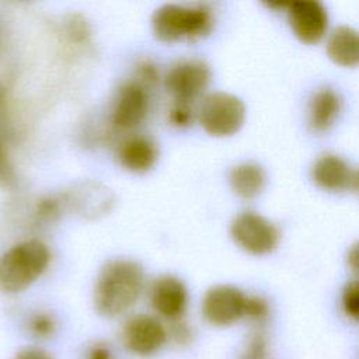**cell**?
<instances>
[{
    "label": "cell",
    "instance_id": "cell-9",
    "mask_svg": "<svg viewBox=\"0 0 359 359\" xmlns=\"http://www.w3.org/2000/svg\"><path fill=\"white\" fill-rule=\"evenodd\" d=\"M149 302L153 310L168 321L181 320L189 304L187 285L175 275L156 278L149 290Z\"/></svg>",
    "mask_w": 359,
    "mask_h": 359
},
{
    "label": "cell",
    "instance_id": "cell-18",
    "mask_svg": "<svg viewBox=\"0 0 359 359\" xmlns=\"http://www.w3.org/2000/svg\"><path fill=\"white\" fill-rule=\"evenodd\" d=\"M195 119V112L192 108V102L185 101H174L168 111V121L172 126L177 128H188L192 125Z\"/></svg>",
    "mask_w": 359,
    "mask_h": 359
},
{
    "label": "cell",
    "instance_id": "cell-13",
    "mask_svg": "<svg viewBox=\"0 0 359 359\" xmlns=\"http://www.w3.org/2000/svg\"><path fill=\"white\" fill-rule=\"evenodd\" d=\"M311 174L314 182L327 191H342L356 181L349 164L335 154L320 157L314 163Z\"/></svg>",
    "mask_w": 359,
    "mask_h": 359
},
{
    "label": "cell",
    "instance_id": "cell-17",
    "mask_svg": "<svg viewBox=\"0 0 359 359\" xmlns=\"http://www.w3.org/2000/svg\"><path fill=\"white\" fill-rule=\"evenodd\" d=\"M56 318L48 311H35L27 318L28 332L38 339H48L56 332Z\"/></svg>",
    "mask_w": 359,
    "mask_h": 359
},
{
    "label": "cell",
    "instance_id": "cell-30",
    "mask_svg": "<svg viewBox=\"0 0 359 359\" xmlns=\"http://www.w3.org/2000/svg\"><path fill=\"white\" fill-rule=\"evenodd\" d=\"M356 184H358V187H359V175L356 177Z\"/></svg>",
    "mask_w": 359,
    "mask_h": 359
},
{
    "label": "cell",
    "instance_id": "cell-1",
    "mask_svg": "<svg viewBox=\"0 0 359 359\" xmlns=\"http://www.w3.org/2000/svg\"><path fill=\"white\" fill-rule=\"evenodd\" d=\"M144 289L143 266L129 258H112L102 264L97 275L93 304L105 318H116L132 309Z\"/></svg>",
    "mask_w": 359,
    "mask_h": 359
},
{
    "label": "cell",
    "instance_id": "cell-25",
    "mask_svg": "<svg viewBox=\"0 0 359 359\" xmlns=\"http://www.w3.org/2000/svg\"><path fill=\"white\" fill-rule=\"evenodd\" d=\"M140 84H154L158 81V70L151 62H142L137 67Z\"/></svg>",
    "mask_w": 359,
    "mask_h": 359
},
{
    "label": "cell",
    "instance_id": "cell-14",
    "mask_svg": "<svg viewBox=\"0 0 359 359\" xmlns=\"http://www.w3.org/2000/svg\"><path fill=\"white\" fill-rule=\"evenodd\" d=\"M327 53L339 66L359 65V31L341 25L332 31L327 42Z\"/></svg>",
    "mask_w": 359,
    "mask_h": 359
},
{
    "label": "cell",
    "instance_id": "cell-15",
    "mask_svg": "<svg viewBox=\"0 0 359 359\" xmlns=\"http://www.w3.org/2000/svg\"><path fill=\"white\" fill-rule=\"evenodd\" d=\"M339 109H341V101L338 94L334 90L331 88L318 90L313 95L309 107L310 126L317 132H323L328 129L337 119Z\"/></svg>",
    "mask_w": 359,
    "mask_h": 359
},
{
    "label": "cell",
    "instance_id": "cell-22",
    "mask_svg": "<svg viewBox=\"0 0 359 359\" xmlns=\"http://www.w3.org/2000/svg\"><path fill=\"white\" fill-rule=\"evenodd\" d=\"M268 314V304L262 297L248 296L245 302V314L244 317L252 320H262Z\"/></svg>",
    "mask_w": 359,
    "mask_h": 359
},
{
    "label": "cell",
    "instance_id": "cell-26",
    "mask_svg": "<svg viewBox=\"0 0 359 359\" xmlns=\"http://www.w3.org/2000/svg\"><path fill=\"white\" fill-rule=\"evenodd\" d=\"M13 181V167L7 157L6 149L0 142V187H6Z\"/></svg>",
    "mask_w": 359,
    "mask_h": 359
},
{
    "label": "cell",
    "instance_id": "cell-7",
    "mask_svg": "<svg viewBox=\"0 0 359 359\" xmlns=\"http://www.w3.org/2000/svg\"><path fill=\"white\" fill-rule=\"evenodd\" d=\"M210 77V67L203 60H182L168 70L164 79V87L172 95L174 101L192 102L208 88Z\"/></svg>",
    "mask_w": 359,
    "mask_h": 359
},
{
    "label": "cell",
    "instance_id": "cell-20",
    "mask_svg": "<svg viewBox=\"0 0 359 359\" xmlns=\"http://www.w3.org/2000/svg\"><path fill=\"white\" fill-rule=\"evenodd\" d=\"M66 34L70 41L86 42L91 34L90 24L80 14L70 15L66 21Z\"/></svg>",
    "mask_w": 359,
    "mask_h": 359
},
{
    "label": "cell",
    "instance_id": "cell-3",
    "mask_svg": "<svg viewBox=\"0 0 359 359\" xmlns=\"http://www.w3.org/2000/svg\"><path fill=\"white\" fill-rule=\"evenodd\" d=\"M213 17L208 7L165 3L151 15V31L156 39L165 43L181 39H198L210 32Z\"/></svg>",
    "mask_w": 359,
    "mask_h": 359
},
{
    "label": "cell",
    "instance_id": "cell-23",
    "mask_svg": "<svg viewBox=\"0 0 359 359\" xmlns=\"http://www.w3.org/2000/svg\"><path fill=\"white\" fill-rule=\"evenodd\" d=\"M59 210H60V205L57 203L56 199L45 198L39 202L36 213L43 220H53L55 217L59 216Z\"/></svg>",
    "mask_w": 359,
    "mask_h": 359
},
{
    "label": "cell",
    "instance_id": "cell-16",
    "mask_svg": "<svg viewBox=\"0 0 359 359\" xmlns=\"http://www.w3.org/2000/svg\"><path fill=\"white\" fill-rule=\"evenodd\" d=\"M231 189L243 199H252L265 187V172L255 163H241L229 174Z\"/></svg>",
    "mask_w": 359,
    "mask_h": 359
},
{
    "label": "cell",
    "instance_id": "cell-11",
    "mask_svg": "<svg viewBox=\"0 0 359 359\" xmlns=\"http://www.w3.org/2000/svg\"><path fill=\"white\" fill-rule=\"evenodd\" d=\"M287 8L290 27L300 41L316 43L325 35L328 28V14L320 1L296 0L290 1Z\"/></svg>",
    "mask_w": 359,
    "mask_h": 359
},
{
    "label": "cell",
    "instance_id": "cell-8",
    "mask_svg": "<svg viewBox=\"0 0 359 359\" xmlns=\"http://www.w3.org/2000/svg\"><path fill=\"white\" fill-rule=\"evenodd\" d=\"M247 296L231 285H216L202 299V316L212 325L227 327L245 314Z\"/></svg>",
    "mask_w": 359,
    "mask_h": 359
},
{
    "label": "cell",
    "instance_id": "cell-21",
    "mask_svg": "<svg viewBox=\"0 0 359 359\" xmlns=\"http://www.w3.org/2000/svg\"><path fill=\"white\" fill-rule=\"evenodd\" d=\"M167 334H168V341H172L175 345H187L194 338V331L191 325L182 321V318L171 321L170 327L167 328Z\"/></svg>",
    "mask_w": 359,
    "mask_h": 359
},
{
    "label": "cell",
    "instance_id": "cell-29",
    "mask_svg": "<svg viewBox=\"0 0 359 359\" xmlns=\"http://www.w3.org/2000/svg\"><path fill=\"white\" fill-rule=\"evenodd\" d=\"M348 265L356 273H359V241L353 244L348 252Z\"/></svg>",
    "mask_w": 359,
    "mask_h": 359
},
{
    "label": "cell",
    "instance_id": "cell-19",
    "mask_svg": "<svg viewBox=\"0 0 359 359\" xmlns=\"http://www.w3.org/2000/svg\"><path fill=\"white\" fill-rule=\"evenodd\" d=\"M342 307L345 313L359 321V279L349 282L342 293Z\"/></svg>",
    "mask_w": 359,
    "mask_h": 359
},
{
    "label": "cell",
    "instance_id": "cell-24",
    "mask_svg": "<svg viewBox=\"0 0 359 359\" xmlns=\"http://www.w3.org/2000/svg\"><path fill=\"white\" fill-rule=\"evenodd\" d=\"M13 359H55V356L39 346H25L15 352Z\"/></svg>",
    "mask_w": 359,
    "mask_h": 359
},
{
    "label": "cell",
    "instance_id": "cell-2",
    "mask_svg": "<svg viewBox=\"0 0 359 359\" xmlns=\"http://www.w3.org/2000/svg\"><path fill=\"white\" fill-rule=\"evenodd\" d=\"M50 262L45 243L29 238L11 245L0 255V292L15 294L43 275Z\"/></svg>",
    "mask_w": 359,
    "mask_h": 359
},
{
    "label": "cell",
    "instance_id": "cell-4",
    "mask_svg": "<svg viewBox=\"0 0 359 359\" xmlns=\"http://www.w3.org/2000/svg\"><path fill=\"white\" fill-rule=\"evenodd\" d=\"M245 119L243 101L229 93L215 91L203 97L198 121L203 130L216 137L231 136L240 130Z\"/></svg>",
    "mask_w": 359,
    "mask_h": 359
},
{
    "label": "cell",
    "instance_id": "cell-10",
    "mask_svg": "<svg viewBox=\"0 0 359 359\" xmlns=\"http://www.w3.org/2000/svg\"><path fill=\"white\" fill-rule=\"evenodd\" d=\"M149 112V94L139 81L125 83L119 87L114 101L111 121L118 129H133L143 122Z\"/></svg>",
    "mask_w": 359,
    "mask_h": 359
},
{
    "label": "cell",
    "instance_id": "cell-12",
    "mask_svg": "<svg viewBox=\"0 0 359 359\" xmlns=\"http://www.w3.org/2000/svg\"><path fill=\"white\" fill-rule=\"evenodd\" d=\"M158 160V147L147 136L136 135L125 139L118 149L119 164L130 172L143 174L151 170Z\"/></svg>",
    "mask_w": 359,
    "mask_h": 359
},
{
    "label": "cell",
    "instance_id": "cell-5",
    "mask_svg": "<svg viewBox=\"0 0 359 359\" xmlns=\"http://www.w3.org/2000/svg\"><path fill=\"white\" fill-rule=\"evenodd\" d=\"M121 339L125 349L137 358H150L158 353L168 342L167 327L154 316L133 314L122 325Z\"/></svg>",
    "mask_w": 359,
    "mask_h": 359
},
{
    "label": "cell",
    "instance_id": "cell-28",
    "mask_svg": "<svg viewBox=\"0 0 359 359\" xmlns=\"http://www.w3.org/2000/svg\"><path fill=\"white\" fill-rule=\"evenodd\" d=\"M88 359H111V351L104 344H97L91 348Z\"/></svg>",
    "mask_w": 359,
    "mask_h": 359
},
{
    "label": "cell",
    "instance_id": "cell-6",
    "mask_svg": "<svg viewBox=\"0 0 359 359\" xmlns=\"http://www.w3.org/2000/svg\"><path fill=\"white\" fill-rule=\"evenodd\" d=\"M230 234L241 250L252 255H262L275 250L280 236L271 220L252 210L241 212L233 219Z\"/></svg>",
    "mask_w": 359,
    "mask_h": 359
},
{
    "label": "cell",
    "instance_id": "cell-27",
    "mask_svg": "<svg viewBox=\"0 0 359 359\" xmlns=\"http://www.w3.org/2000/svg\"><path fill=\"white\" fill-rule=\"evenodd\" d=\"M241 359H266L264 341L259 337L250 341V344H248L245 352L243 353Z\"/></svg>",
    "mask_w": 359,
    "mask_h": 359
}]
</instances>
